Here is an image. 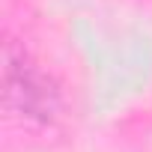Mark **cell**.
<instances>
[{
  "label": "cell",
  "mask_w": 152,
  "mask_h": 152,
  "mask_svg": "<svg viewBox=\"0 0 152 152\" xmlns=\"http://www.w3.org/2000/svg\"><path fill=\"white\" fill-rule=\"evenodd\" d=\"M3 107L27 122H54L63 107L57 81L12 39L3 45Z\"/></svg>",
  "instance_id": "obj_1"
}]
</instances>
